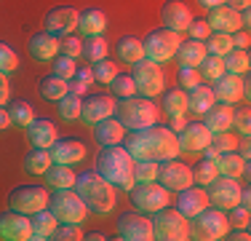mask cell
I'll list each match as a JSON object with an SVG mask.
<instances>
[{
	"label": "cell",
	"mask_w": 251,
	"mask_h": 241,
	"mask_svg": "<svg viewBox=\"0 0 251 241\" xmlns=\"http://www.w3.org/2000/svg\"><path fill=\"white\" fill-rule=\"evenodd\" d=\"M230 38H232V48H249V46H251L249 30H235Z\"/></svg>",
	"instance_id": "58"
},
{
	"label": "cell",
	"mask_w": 251,
	"mask_h": 241,
	"mask_svg": "<svg viewBox=\"0 0 251 241\" xmlns=\"http://www.w3.org/2000/svg\"><path fill=\"white\" fill-rule=\"evenodd\" d=\"M219 174V169H217V158H203L198 166L193 169V182L195 185H203L206 188L208 182H211L214 177Z\"/></svg>",
	"instance_id": "45"
},
{
	"label": "cell",
	"mask_w": 251,
	"mask_h": 241,
	"mask_svg": "<svg viewBox=\"0 0 251 241\" xmlns=\"http://www.w3.org/2000/svg\"><path fill=\"white\" fill-rule=\"evenodd\" d=\"M187 35L195 40H206L208 35H211V27H208L206 19H195L193 16V22H190V27H187Z\"/></svg>",
	"instance_id": "57"
},
{
	"label": "cell",
	"mask_w": 251,
	"mask_h": 241,
	"mask_svg": "<svg viewBox=\"0 0 251 241\" xmlns=\"http://www.w3.org/2000/svg\"><path fill=\"white\" fill-rule=\"evenodd\" d=\"M0 239L3 241H29L32 239V225L29 217L22 212H0Z\"/></svg>",
	"instance_id": "16"
},
{
	"label": "cell",
	"mask_w": 251,
	"mask_h": 241,
	"mask_svg": "<svg viewBox=\"0 0 251 241\" xmlns=\"http://www.w3.org/2000/svg\"><path fill=\"white\" fill-rule=\"evenodd\" d=\"M206 207H211L208 204V193L203 185H190V188H184V190H179V198H176V207L187 220H193L195 214H201Z\"/></svg>",
	"instance_id": "20"
},
{
	"label": "cell",
	"mask_w": 251,
	"mask_h": 241,
	"mask_svg": "<svg viewBox=\"0 0 251 241\" xmlns=\"http://www.w3.org/2000/svg\"><path fill=\"white\" fill-rule=\"evenodd\" d=\"M249 3H251V0H227V5H232L235 11H243V8H249Z\"/></svg>",
	"instance_id": "62"
},
{
	"label": "cell",
	"mask_w": 251,
	"mask_h": 241,
	"mask_svg": "<svg viewBox=\"0 0 251 241\" xmlns=\"http://www.w3.org/2000/svg\"><path fill=\"white\" fill-rule=\"evenodd\" d=\"M91 72H94V81H97V83L110 86V81L118 75V64H112L110 59H99V62L91 64Z\"/></svg>",
	"instance_id": "47"
},
{
	"label": "cell",
	"mask_w": 251,
	"mask_h": 241,
	"mask_svg": "<svg viewBox=\"0 0 251 241\" xmlns=\"http://www.w3.org/2000/svg\"><path fill=\"white\" fill-rule=\"evenodd\" d=\"M208 193V204L217 209H232L235 204H241V182L238 177H225V174H217L211 182L206 185Z\"/></svg>",
	"instance_id": "11"
},
{
	"label": "cell",
	"mask_w": 251,
	"mask_h": 241,
	"mask_svg": "<svg viewBox=\"0 0 251 241\" xmlns=\"http://www.w3.org/2000/svg\"><path fill=\"white\" fill-rule=\"evenodd\" d=\"M43 177H46V182H49V188L56 190V188H73L77 174L73 172V166H67V164H51L43 172Z\"/></svg>",
	"instance_id": "32"
},
{
	"label": "cell",
	"mask_w": 251,
	"mask_h": 241,
	"mask_svg": "<svg viewBox=\"0 0 251 241\" xmlns=\"http://www.w3.org/2000/svg\"><path fill=\"white\" fill-rule=\"evenodd\" d=\"M142 43H145V59L163 64V62H171V59H174L176 48H179V43H182V32H174V30H169V27H160V30H152Z\"/></svg>",
	"instance_id": "9"
},
{
	"label": "cell",
	"mask_w": 251,
	"mask_h": 241,
	"mask_svg": "<svg viewBox=\"0 0 251 241\" xmlns=\"http://www.w3.org/2000/svg\"><path fill=\"white\" fill-rule=\"evenodd\" d=\"M16 67H19V57L14 54V48L0 40V72L11 75V72H16Z\"/></svg>",
	"instance_id": "53"
},
{
	"label": "cell",
	"mask_w": 251,
	"mask_h": 241,
	"mask_svg": "<svg viewBox=\"0 0 251 241\" xmlns=\"http://www.w3.org/2000/svg\"><path fill=\"white\" fill-rule=\"evenodd\" d=\"M214 102H217V99H214L211 86H201V83H198V86H193L187 91V107L193 113H198V116H203V113L214 105Z\"/></svg>",
	"instance_id": "35"
},
{
	"label": "cell",
	"mask_w": 251,
	"mask_h": 241,
	"mask_svg": "<svg viewBox=\"0 0 251 241\" xmlns=\"http://www.w3.org/2000/svg\"><path fill=\"white\" fill-rule=\"evenodd\" d=\"M198 75H201V81H208V83H214L217 78H222L225 75V62H222V57H214V54H206V59L198 64Z\"/></svg>",
	"instance_id": "39"
},
{
	"label": "cell",
	"mask_w": 251,
	"mask_h": 241,
	"mask_svg": "<svg viewBox=\"0 0 251 241\" xmlns=\"http://www.w3.org/2000/svg\"><path fill=\"white\" fill-rule=\"evenodd\" d=\"M56 54H59V38L56 35H51V32L32 35V40H29V57H32L35 62H51Z\"/></svg>",
	"instance_id": "25"
},
{
	"label": "cell",
	"mask_w": 251,
	"mask_h": 241,
	"mask_svg": "<svg viewBox=\"0 0 251 241\" xmlns=\"http://www.w3.org/2000/svg\"><path fill=\"white\" fill-rule=\"evenodd\" d=\"M118 57L128 64L142 62V59H145V43H142L139 38H134V35H126V38L118 40Z\"/></svg>",
	"instance_id": "36"
},
{
	"label": "cell",
	"mask_w": 251,
	"mask_h": 241,
	"mask_svg": "<svg viewBox=\"0 0 251 241\" xmlns=\"http://www.w3.org/2000/svg\"><path fill=\"white\" fill-rule=\"evenodd\" d=\"M203 43H206V54L214 57H225L227 51H232V38L227 32H211Z\"/></svg>",
	"instance_id": "44"
},
{
	"label": "cell",
	"mask_w": 251,
	"mask_h": 241,
	"mask_svg": "<svg viewBox=\"0 0 251 241\" xmlns=\"http://www.w3.org/2000/svg\"><path fill=\"white\" fill-rule=\"evenodd\" d=\"M77 30L83 32V38H94V35H101L107 30V16L104 11L99 8H86L77 14Z\"/></svg>",
	"instance_id": "29"
},
{
	"label": "cell",
	"mask_w": 251,
	"mask_h": 241,
	"mask_svg": "<svg viewBox=\"0 0 251 241\" xmlns=\"http://www.w3.org/2000/svg\"><path fill=\"white\" fill-rule=\"evenodd\" d=\"M8 207L22 214H35L49 207V190L40 185H19L8 193Z\"/></svg>",
	"instance_id": "10"
},
{
	"label": "cell",
	"mask_w": 251,
	"mask_h": 241,
	"mask_svg": "<svg viewBox=\"0 0 251 241\" xmlns=\"http://www.w3.org/2000/svg\"><path fill=\"white\" fill-rule=\"evenodd\" d=\"M227 222H230V228H243V231H249V207H243V204H235L232 209H227Z\"/></svg>",
	"instance_id": "52"
},
{
	"label": "cell",
	"mask_w": 251,
	"mask_h": 241,
	"mask_svg": "<svg viewBox=\"0 0 251 241\" xmlns=\"http://www.w3.org/2000/svg\"><path fill=\"white\" fill-rule=\"evenodd\" d=\"M158 182L163 185V188L179 193V190L193 185V169L187 164H182V161H176V158L160 161L158 164Z\"/></svg>",
	"instance_id": "15"
},
{
	"label": "cell",
	"mask_w": 251,
	"mask_h": 241,
	"mask_svg": "<svg viewBox=\"0 0 251 241\" xmlns=\"http://www.w3.org/2000/svg\"><path fill=\"white\" fill-rule=\"evenodd\" d=\"M110 89H112V94H115L118 99H126V96H134L136 94L134 78H131V75H121V72L110 81Z\"/></svg>",
	"instance_id": "49"
},
{
	"label": "cell",
	"mask_w": 251,
	"mask_h": 241,
	"mask_svg": "<svg viewBox=\"0 0 251 241\" xmlns=\"http://www.w3.org/2000/svg\"><path fill=\"white\" fill-rule=\"evenodd\" d=\"M115 116L126 129H147V126L158 123V107L152 105L150 96H126L115 102Z\"/></svg>",
	"instance_id": "4"
},
{
	"label": "cell",
	"mask_w": 251,
	"mask_h": 241,
	"mask_svg": "<svg viewBox=\"0 0 251 241\" xmlns=\"http://www.w3.org/2000/svg\"><path fill=\"white\" fill-rule=\"evenodd\" d=\"M232 126L238 129V134H251V110L249 107H232Z\"/></svg>",
	"instance_id": "55"
},
{
	"label": "cell",
	"mask_w": 251,
	"mask_h": 241,
	"mask_svg": "<svg viewBox=\"0 0 251 241\" xmlns=\"http://www.w3.org/2000/svg\"><path fill=\"white\" fill-rule=\"evenodd\" d=\"M128 193H131L134 209H139V212H145V214H155L163 207H171V193H169V188H163L158 180H152V182H136Z\"/></svg>",
	"instance_id": "8"
},
{
	"label": "cell",
	"mask_w": 251,
	"mask_h": 241,
	"mask_svg": "<svg viewBox=\"0 0 251 241\" xmlns=\"http://www.w3.org/2000/svg\"><path fill=\"white\" fill-rule=\"evenodd\" d=\"M80 107H83V99L73 91H67L59 99V116L64 120H80Z\"/></svg>",
	"instance_id": "43"
},
{
	"label": "cell",
	"mask_w": 251,
	"mask_h": 241,
	"mask_svg": "<svg viewBox=\"0 0 251 241\" xmlns=\"http://www.w3.org/2000/svg\"><path fill=\"white\" fill-rule=\"evenodd\" d=\"M94 169L107 180L110 185H115V190L128 193L134 188V158L123 145H101V150L97 153Z\"/></svg>",
	"instance_id": "2"
},
{
	"label": "cell",
	"mask_w": 251,
	"mask_h": 241,
	"mask_svg": "<svg viewBox=\"0 0 251 241\" xmlns=\"http://www.w3.org/2000/svg\"><path fill=\"white\" fill-rule=\"evenodd\" d=\"M11 99V83H8V75L0 72V107H5Z\"/></svg>",
	"instance_id": "59"
},
{
	"label": "cell",
	"mask_w": 251,
	"mask_h": 241,
	"mask_svg": "<svg viewBox=\"0 0 251 241\" xmlns=\"http://www.w3.org/2000/svg\"><path fill=\"white\" fill-rule=\"evenodd\" d=\"M158 180V161H134V182Z\"/></svg>",
	"instance_id": "50"
},
{
	"label": "cell",
	"mask_w": 251,
	"mask_h": 241,
	"mask_svg": "<svg viewBox=\"0 0 251 241\" xmlns=\"http://www.w3.org/2000/svg\"><path fill=\"white\" fill-rule=\"evenodd\" d=\"M235 148H238V137L227 129V131L211 134V142H208V148L203 150V153H206V158H217V155H222V153H232Z\"/></svg>",
	"instance_id": "34"
},
{
	"label": "cell",
	"mask_w": 251,
	"mask_h": 241,
	"mask_svg": "<svg viewBox=\"0 0 251 241\" xmlns=\"http://www.w3.org/2000/svg\"><path fill=\"white\" fill-rule=\"evenodd\" d=\"M171 118V123H169V129L174 131V134H179V131L187 126V116H169Z\"/></svg>",
	"instance_id": "60"
},
{
	"label": "cell",
	"mask_w": 251,
	"mask_h": 241,
	"mask_svg": "<svg viewBox=\"0 0 251 241\" xmlns=\"http://www.w3.org/2000/svg\"><path fill=\"white\" fill-rule=\"evenodd\" d=\"M118 239L123 241H152V220L145 217V212L134 209L118 217Z\"/></svg>",
	"instance_id": "13"
},
{
	"label": "cell",
	"mask_w": 251,
	"mask_h": 241,
	"mask_svg": "<svg viewBox=\"0 0 251 241\" xmlns=\"http://www.w3.org/2000/svg\"><path fill=\"white\" fill-rule=\"evenodd\" d=\"M8 116H11V123L19 126V129H27L29 123L35 120V113H32V105L25 99H16L8 105Z\"/></svg>",
	"instance_id": "41"
},
{
	"label": "cell",
	"mask_w": 251,
	"mask_h": 241,
	"mask_svg": "<svg viewBox=\"0 0 251 241\" xmlns=\"http://www.w3.org/2000/svg\"><path fill=\"white\" fill-rule=\"evenodd\" d=\"M217 169L225 177H249V161L232 150V153H222L217 155Z\"/></svg>",
	"instance_id": "31"
},
{
	"label": "cell",
	"mask_w": 251,
	"mask_h": 241,
	"mask_svg": "<svg viewBox=\"0 0 251 241\" xmlns=\"http://www.w3.org/2000/svg\"><path fill=\"white\" fill-rule=\"evenodd\" d=\"M83 239H86V241H104L107 236H104V233H99V231H94V233H86Z\"/></svg>",
	"instance_id": "64"
},
{
	"label": "cell",
	"mask_w": 251,
	"mask_h": 241,
	"mask_svg": "<svg viewBox=\"0 0 251 241\" xmlns=\"http://www.w3.org/2000/svg\"><path fill=\"white\" fill-rule=\"evenodd\" d=\"M51 62H53V64H51V67H53V75L64 78V81H70V78L75 75V70H77L75 59H73V57H64V54H56Z\"/></svg>",
	"instance_id": "51"
},
{
	"label": "cell",
	"mask_w": 251,
	"mask_h": 241,
	"mask_svg": "<svg viewBox=\"0 0 251 241\" xmlns=\"http://www.w3.org/2000/svg\"><path fill=\"white\" fill-rule=\"evenodd\" d=\"M176 140L182 153H203L211 142V131L206 129V123H187L176 134Z\"/></svg>",
	"instance_id": "21"
},
{
	"label": "cell",
	"mask_w": 251,
	"mask_h": 241,
	"mask_svg": "<svg viewBox=\"0 0 251 241\" xmlns=\"http://www.w3.org/2000/svg\"><path fill=\"white\" fill-rule=\"evenodd\" d=\"M27 140H29V145H32V148H43V150H49L51 145L59 140L53 120H49V118H35L32 123L27 126Z\"/></svg>",
	"instance_id": "24"
},
{
	"label": "cell",
	"mask_w": 251,
	"mask_h": 241,
	"mask_svg": "<svg viewBox=\"0 0 251 241\" xmlns=\"http://www.w3.org/2000/svg\"><path fill=\"white\" fill-rule=\"evenodd\" d=\"M80 57H86V62H99V59H107V40L101 35H94V38L83 40V51Z\"/></svg>",
	"instance_id": "42"
},
{
	"label": "cell",
	"mask_w": 251,
	"mask_h": 241,
	"mask_svg": "<svg viewBox=\"0 0 251 241\" xmlns=\"http://www.w3.org/2000/svg\"><path fill=\"white\" fill-rule=\"evenodd\" d=\"M203 8H217V5H225L227 0H198Z\"/></svg>",
	"instance_id": "63"
},
{
	"label": "cell",
	"mask_w": 251,
	"mask_h": 241,
	"mask_svg": "<svg viewBox=\"0 0 251 241\" xmlns=\"http://www.w3.org/2000/svg\"><path fill=\"white\" fill-rule=\"evenodd\" d=\"M77 14L73 5H56L46 14V32L64 38V35H73V30H77Z\"/></svg>",
	"instance_id": "17"
},
{
	"label": "cell",
	"mask_w": 251,
	"mask_h": 241,
	"mask_svg": "<svg viewBox=\"0 0 251 241\" xmlns=\"http://www.w3.org/2000/svg\"><path fill=\"white\" fill-rule=\"evenodd\" d=\"M225 70L227 72H235V75H246L251 67V57H249V48H232L222 57Z\"/></svg>",
	"instance_id": "37"
},
{
	"label": "cell",
	"mask_w": 251,
	"mask_h": 241,
	"mask_svg": "<svg viewBox=\"0 0 251 241\" xmlns=\"http://www.w3.org/2000/svg\"><path fill=\"white\" fill-rule=\"evenodd\" d=\"M227 228V212L225 209H217V207H206L201 214H195L190 220V239L195 241H219L225 239Z\"/></svg>",
	"instance_id": "5"
},
{
	"label": "cell",
	"mask_w": 251,
	"mask_h": 241,
	"mask_svg": "<svg viewBox=\"0 0 251 241\" xmlns=\"http://www.w3.org/2000/svg\"><path fill=\"white\" fill-rule=\"evenodd\" d=\"M11 126V116H8V107H0V131H5Z\"/></svg>",
	"instance_id": "61"
},
{
	"label": "cell",
	"mask_w": 251,
	"mask_h": 241,
	"mask_svg": "<svg viewBox=\"0 0 251 241\" xmlns=\"http://www.w3.org/2000/svg\"><path fill=\"white\" fill-rule=\"evenodd\" d=\"M214 99L225 102V105H235L241 99H249V81L246 75H235V72H225L222 78L214 81Z\"/></svg>",
	"instance_id": "14"
},
{
	"label": "cell",
	"mask_w": 251,
	"mask_h": 241,
	"mask_svg": "<svg viewBox=\"0 0 251 241\" xmlns=\"http://www.w3.org/2000/svg\"><path fill=\"white\" fill-rule=\"evenodd\" d=\"M160 19H163V27L174 30V32H187L193 14L182 0H166L163 8H160Z\"/></svg>",
	"instance_id": "23"
},
{
	"label": "cell",
	"mask_w": 251,
	"mask_h": 241,
	"mask_svg": "<svg viewBox=\"0 0 251 241\" xmlns=\"http://www.w3.org/2000/svg\"><path fill=\"white\" fill-rule=\"evenodd\" d=\"M176 81H179V86H182L184 91H190L193 86H198V83H201V75H198V70H195V67H179Z\"/></svg>",
	"instance_id": "56"
},
{
	"label": "cell",
	"mask_w": 251,
	"mask_h": 241,
	"mask_svg": "<svg viewBox=\"0 0 251 241\" xmlns=\"http://www.w3.org/2000/svg\"><path fill=\"white\" fill-rule=\"evenodd\" d=\"M51 164H53L51 153H49V150H43V148H32L25 155V172L27 174H43Z\"/></svg>",
	"instance_id": "38"
},
{
	"label": "cell",
	"mask_w": 251,
	"mask_h": 241,
	"mask_svg": "<svg viewBox=\"0 0 251 241\" xmlns=\"http://www.w3.org/2000/svg\"><path fill=\"white\" fill-rule=\"evenodd\" d=\"M49 209L56 214L59 222H83L88 217V207L75 188H56V193L49 196Z\"/></svg>",
	"instance_id": "7"
},
{
	"label": "cell",
	"mask_w": 251,
	"mask_h": 241,
	"mask_svg": "<svg viewBox=\"0 0 251 241\" xmlns=\"http://www.w3.org/2000/svg\"><path fill=\"white\" fill-rule=\"evenodd\" d=\"M80 51H83V40L80 38H75V35H64V38H59V54L77 59Z\"/></svg>",
	"instance_id": "54"
},
{
	"label": "cell",
	"mask_w": 251,
	"mask_h": 241,
	"mask_svg": "<svg viewBox=\"0 0 251 241\" xmlns=\"http://www.w3.org/2000/svg\"><path fill=\"white\" fill-rule=\"evenodd\" d=\"M86 233L80 231V222H59L53 231V241H80Z\"/></svg>",
	"instance_id": "48"
},
{
	"label": "cell",
	"mask_w": 251,
	"mask_h": 241,
	"mask_svg": "<svg viewBox=\"0 0 251 241\" xmlns=\"http://www.w3.org/2000/svg\"><path fill=\"white\" fill-rule=\"evenodd\" d=\"M163 110L166 116H187L190 107H187V91L184 89H174L163 96Z\"/></svg>",
	"instance_id": "40"
},
{
	"label": "cell",
	"mask_w": 251,
	"mask_h": 241,
	"mask_svg": "<svg viewBox=\"0 0 251 241\" xmlns=\"http://www.w3.org/2000/svg\"><path fill=\"white\" fill-rule=\"evenodd\" d=\"M29 225H32V239L35 241H46V239L53 236L59 220H56V214L46 207V209H40V212H35L32 217H29Z\"/></svg>",
	"instance_id": "30"
},
{
	"label": "cell",
	"mask_w": 251,
	"mask_h": 241,
	"mask_svg": "<svg viewBox=\"0 0 251 241\" xmlns=\"http://www.w3.org/2000/svg\"><path fill=\"white\" fill-rule=\"evenodd\" d=\"M75 193L83 198V204L88 207V212L94 214H107L115 209V201H118V193H115V185H110L104 177L94 169V172H83L75 177Z\"/></svg>",
	"instance_id": "3"
},
{
	"label": "cell",
	"mask_w": 251,
	"mask_h": 241,
	"mask_svg": "<svg viewBox=\"0 0 251 241\" xmlns=\"http://www.w3.org/2000/svg\"><path fill=\"white\" fill-rule=\"evenodd\" d=\"M134 86H136V94L139 96H158L163 91V70H160L158 62H150V59H142V62L134 64Z\"/></svg>",
	"instance_id": "12"
},
{
	"label": "cell",
	"mask_w": 251,
	"mask_h": 241,
	"mask_svg": "<svg viewBox=\"0 0 251 241\" xmlns=\"http://www.w3.org/2000/svg\"><path fill=\"white\" fill-rule=\"evenodd\" d=\"M94 83V72H91V67H77L75 70V75L67 81V86H70V91L73 94H77V96H83L88 91V86Z\"/></svg>",
	"instance_id": "46"
},
{
	"label": "cell",
	"mask_w": 251,
	"mask_h": 241,
	"mask_svg": "<svg viewBox=\"0 0 251 241\" xmlns=\"http://www.w3.org/2000/svg\"><path fill=\"white\" fill-rule=\"evenodd\" d=\"M123 137H126V126L112 116L99 120V123H94V140H97L99 148L101 145H121Z\"/></svg>",
	"instance_id": "26"
},
{
	"label": "cell",
	"mask_w": 251,
	"mask_h": 241,
	"mask_svg": "<svg viewBox=\"0 0 251 241\" xmlns=\"http://www.w3.org/2000/svg\"><path fill=\"white\" fill-rule=\"evenodd\" d=\"M126 145L123 148L131 153L134 161H169L176 158L182 150H179V140L169 126L152 123L147 129H136L128 131V137H123Z\"/></svg>",
	"instance_id": "1"
},
{
	"label": "cell",
	"mask_w": 251,
	"mask_h": 241,
	"mask_svg": "<svg viewBox=\"0 0 251 241\" xmlns=\"http://www.w3.org/2000/svg\"><path fill=\"white\" fill-rule=\"evenodd\" d=\"M51 153V161L53 164H67V166H75L86 158V145L75 137H64V140H56L49 148Z\"/></svg>",
	"instance_id": "19"
},
{
	"label": "cell",
	"mask_w": 251,
	"mask_h": 241,
	"mask_svg": "<svg viewBox=\"0 0 251 241\" xmlns=\"http://www.w3.org/2000/svg\"><path fill=\"white\" fill-rule=\"evenodd\" d=\"M152 236L158 241H187L190 239V220L179 209L163 207L152 217Z\"/></svg>",
	"instance_id": "6"
},
{
	"label": "cell",
	"mask_w": 251,
	"mask_h": 241,
	"mask_svg": "<svg viewBox=\"0 0 251 241\" xmlns=\"http://www.w3.org/2000/svg\"><path fill=\"white\" fill-rule=\"evenodd\" d=\"M174 59L179 62V67H198V64L206 59V43L203 40H195V38H187L182 40L174 54Z\"/></svg>",
	"instance_id": "27"
},
{
	"label": "cell",
	"mask_w": 251,
	"mask_h": 241,
	"mask_svg": "<svg viewBox=\"0 0 251 241\" xmlns=\"http://www.w3.org/2000/svg\"><path fill=\"white\" fill-rule=\"evenodd\" d=\"M115 116V96H107V94H94V96H86L80 107V120L88 126L99 123V120Z\"/></svg>",
	"instance_id": "18"
},
{
	"label": "cell",
	"mask_w": 251,
	"mask_h": 241,
	"mask_svg": "<svg viewBox=\"0 0 251 241\" xmlns=\"http://www.w3.org/2000/svg\"><path fill=\"white\" fill-rule=\"evenodd\" d=\"M211 32H227L232 35L235 30H241V11H235L232 5H217V8H208L206 16Z\"/></svg>",
	"instance_id": "22"
},
{
	"label": "cell",
	"mask_w": 251,
	"mask_h": 241,
	"mask_svg": "<svg viewBox=\"0 0 251 241\" xmlns=\"http://www.w3.org/2000/svg\"><path fill=\"white\" fill-rule=\"evenodd\" d=\"M203 118H206L203 123H206V129L211 131V134L232 129V107L225 105V102H214V105L203 113Z\"/></svg>",
	"instance_id": "28"
},
{
	"label": "cell",
	"mask_w": 251,
	"mask_h": 241,
	"mask_svg": "<svg viewBox=\"0 0 251 241\" xmlns=\"http://www.w3.org/2000/svg\"><path fill=\"white\" fill-rule=\"evenodd\" d=\"M67 91H70L67 81H64V78H59V75H53V72L38 81V94L43 96V99H49V102H59Z\"/></svg>",
	"instance_id": "33"
}]
</instances>
